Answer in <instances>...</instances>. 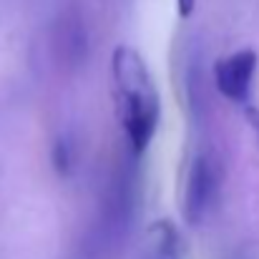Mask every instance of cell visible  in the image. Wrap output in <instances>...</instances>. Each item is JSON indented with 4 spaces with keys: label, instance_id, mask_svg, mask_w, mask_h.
Segmentation results:
<instances>
[{
    "label": "cell",
    "instance_id": "cell-1",
    "mask_svg": "<svg viewBox=\"0 0 259 259\" xmlns=\"http://www.w3.org/2000/svg\"><path fill=\"white\" fill-rule=\"evenodd\" d=\"M111 81L116 121L131 151L141 156L149 151L161 123V96L156 81L146 66V58L126 43L116 46L111 53Z\"/></svg>",
    "mask_w": 259,
    "mask_h": 259
},
{
    "label": "cell",
    "instance_id": "cell-2",
    "mask_svg": "<svg viewBox=\"0 0 259 259\" xmlns=\"http://www.w3.org/2000/svg\"><path fill=\"white\" fill-rule=\"evenodd\" d=\"M222 181H224V171L214 154H199L191 161L186 174L184 204H181V211L189 227H199L209 217V211L217 206Z\"/></svg>",
    "mask_w": 259,
    "mask_h": 259
},
{
    "label": "cell",
    "instance_id": "cell-3",
    "mask_svg": "<svg viewBox=\"0 0 259 259\" xmlns=\"http://www.w3.org/2000/svg\"><path fill=\"white\" fill-rule=\"evenodd\" d=\"M257 63L259 58L252 48H242V51L217 58L214 63L217 91L232 103H247L252 96L254 76H257Z\"/></svg>",
    "mask_w": 259,
    "mask_h": 259
},
{
    "label": "cell",
    "instance_id": "cell-4",
    "mask_svg": "<svg viewBox=\"0 0 259 259\" xmlns=\"http://www.w3.org/2000/svg\"><path fill=\"white\" fill-rule=\"evenodd\" d=\"M151 242H154V249L159 259H176L179 257V232L171 222H156L151 227Z\"/></svg>",
    "mask_w": 259,
    "mask_h": 259
},
{
    "label": "cell",
    "instance_id": "cell-5",
    "mask_svg": "<svg viewBox=\"0 0 259 259\" xmlns=\"http://www.w3.org/2000/svg\"><path fill=\"white\" fill-rule=\"evenodd\" d=\"M71 161H73V156H71V144H68L66 139H58V141L53 144V166H56V171L68 174Z\"/></svg>",
    "mask_w": 259,
    "mask_h": 259
},
{
    "label": "cell",
    "instance_id": "cell-6",
    "mask_svg": "<svg viewBox=\"0 0 259 259\" xmlns=\"http://www.w3.org/2000/svg\"><path fill=\"white\" fill-rule=\"evenodd\" d=\"M196 8V0H176V13L179 18H189Z\"/></svg>",
    "mask_w": 259,
    "mask_h": 259
}]
</instances>
